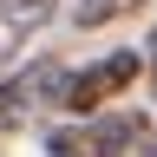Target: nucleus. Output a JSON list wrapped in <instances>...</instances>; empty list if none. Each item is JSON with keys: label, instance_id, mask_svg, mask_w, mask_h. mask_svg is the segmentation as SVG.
<instances>
[{"label": "nucleus", "instance_id": "nucleus-1", "mask_svg": "<svg viewBox=\"0 0 157 157\" xmlns=\"http://www.w3.org/2000/svg\"><path fill=\"white\" fill-rule=\"evenodd\" d=\"M144 72V52H105V59H92L85 72H66V85H59V111L66 118H92V111H105L118 105V98L131 92V78Z\"/></svg>", "mask_w": 157, "mask_h": 157}, {"label": "nucleus", "instance_id": "nucleus-2", "mask_svg": "<svg viewBox=\"0 0 157 157\" xmlns=\"http://www.w3.org/2000/svg\"><path fill=\"white\" fill-rule=\"evenodd\" d=\"M137 137H144V118L137 111H92L72 118L46 137V157H124Z\"/></svg>", "mask_w": 157, "mask_h": 157}, {"label": "nucleus", "instance_id": "nucleus-3", "mask_svg": "<svg viewBox=\"0 0 157 157\" xmlns=\"http://www.w3.org/2000/svg\"><path fill=\"white\" fill-rule=\"evenodd\" d=\"M59 85H66L59 59H33L26 72L0 78V131H26L46 105H59Z\"/></svg>", "mask_w": 157, "mask_h": 157}, {"label": "nucleus", "instance_id": "nucleus-4", "mask_svg": "<svg viewBox=\"0 0 157 157\" xmlns=\"http://www.w3.org/2000/svg\"><path fill=\"white\" fill-rule=\"evenodd\" d=\"M52 0H0V66L26 52V39H39L52 26Z\"/></svg>", "mask_w": 157, "mask_h": 157}, {"label": "nucleus", "instance_id": "nucleus-5", "mask_svg": "<svg viewBox=\"0 0 157 157\" xmlns=\"http://www.w3.org/2000/svg\"><path fill=\"white\" fill-rule=\"evenodd\" d=\"M137 7H144V0H72V26L78 33H98V26H111V20H124Z\"/></svg>", "mask_w": 157, "mask_h": 157}, {"label": "nucleus", "instance_id": "nucleus-6", "mask_svg": "<svg viewBox=\"0 0 157 157\" xmlns=\"http://www.w3.org/2000/svg\"><path fill=\"white\" fill-rule=\"evenodd\" d=\"M124 157H157V131H144V137H137V144H131Z\"/></svg>", "mask_w": 157, "mask_h": 157}, {"label": "nucleus", "instance_id": "nucleus-7", "mask_svg": "<svg viewBox=\"0 0 157 157\" xmlns=\"http://www.w3.org/2000/svg\"><path fill=\"white\" fill-rule=\"evenodd\" d=\"M144 72H151V92H157V33H151V46H144Z\"/></svg>", "mask_w": 157, "mask_h": 157}]
</instances>
